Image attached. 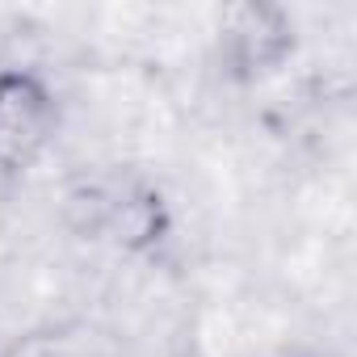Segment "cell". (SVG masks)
<instances>
[{
  "mask_svg": "<svg viewBox=\"0 0 357 357\" xmlns=\"http://www.w3.org/2000/svg\"><path fill=\"white\" fill-rule=\"evenodd\" d=\"M47 135V97L30 80H0V155L26 160Z\"/></svg>",
  "mask_w": 357,
  "mask_h": 357,
  "instance_id": "obj_1",
  "label": "cell"
}]
</instances>
